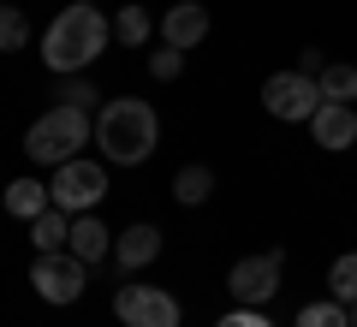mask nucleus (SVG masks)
I'll return each instance as SVG.
<instances>
[{
	"label": "nucleus",
	"mask_w": 357,
	"mask_h": 327,
	"mask_svg": "<svg viewBox=\"0 0 357 327\" xmlns=\"http://www.w3.org/2000/svg\"><path fill=\"white\" fill-rule=\"evenodd\" d=\"M155 143H161V119H155V107L143 96H119V101H102L96 107V149L114 167L149 161Z\"/></svg>",
	"instance_id": "1"
},
{
	"label": "nucleus",
	"mask_w": 357,
	"mask_h": 327,
	"mask_svg": "<svg viewBox=\"0 0 357 327\" xmlns=\"http://www.w3.org/2000/svg\"><path fill=\"white\" fill-rule=\"evenodd\" d=\"M96 54H107V18L96 13L89 0H72V6L48 24V36H42V60H48V72L77 77Z\"/></svg>",
	"instance_id": "2"
},
{
	"label": "nucleus",
	"mask_w": 357,
	"mask_h": 327,
	"mask_svg": "<svg viewBox=\"0 0 357 327\" xmlns=\"http://www.w3.org/2000/svg\"><path fill=\"white\" fill-rule=\"evenodd\" d=\"M84 143H96V114H84V107H48V114L36 119V126L24 131V155L36 167H66Z\"/></svg>",
	"instance_id": "3"
},
{
	"label": "nucleus",
	"mask_w": 357,
	"mask_h": 327,
	"mask_svg": "<svg viewBox=\"0 0 357 327\" xmlns=\"http://www.w3.org/2000/svg\"><path fill=\"white\" fill-rule=\"evenodd\" d=\"M321 101H328V96H321V84L310 72H274L262 84V107L274 119H286V126H310Z\"/></svg>",
	"instance_id": "4"
},
{
	"label": "nucleus",
	"mask_w": 357,
	"mask_h": 327,
	"mask_svg": "<svg viewBox=\"0 0 357 327\" xmlns=\"http://www.w3.org/2000/svg\"><path fill=\"white\" fill-rule=\"evenodd\" d=\"M48 197H54V208H66V214H96V202L107 197V167L102 161H66V167H54V185H48Z\"/></svg>",
	"instance_id": "5"
},
{
	"label": "nucleus",
	"mask_w": 357,
	"mask_h": 327,
	"mask_svg": "<svg viewBox=\"0 0 357 327\" xmlns=\"http://www.w3.org/2000/svg\"><path fill=\"white\" fill-rule=\"evenodd\" d=\"M30 286H36L42 303H77L89 286V262H77L72 250H48L30 262Z\"/></svg>",
	"instance_id": "6"
},
{
	"label": "nucleus",
	"mask_w": 357,
	"mask_h": 327,
	"mask_svg": "<svg viewBox=\"0 0 357 327\" xmlns=\"http://www.w3.org/2000/svg\"><path fill=\"white\" fill-rule=\"evenodd\" d=\"M114 315L126 327H178V298L161 291V286H119Z\"/></svg>",
	"instance_id": "7"
},
{
	"label": "nucleus",
	"mask_w": 357,
	"mask_h": 327,
	"mask_svg": "<svg viewBox=\"0 0 357 327\" xmlns=\"http://www.w3.org/2000/svg\"><path fill=\"white\" fill-rule=\"evenodd\" d=\"M280 268H286V256L280 250H262V256H244V262H232V274H227V291L238 303H250V310H262L274 291H280Z\"/></svg>",
	"instance_id": "8"
},
{
	"label": "nucleus",
	"mask_w": 357,
	"mask_h": 327,
	"mask_svg": "<svg viewBox=\"0 0 357 327\" xmlns=\"http://www.w3.org/2000/svg\"><path fill=\"white\" fill-rule=\"evenodd\" d=\"M310 137H316L321 149H357V114H351V101H321L316 119H310Z\"/></svg>",
	"instance_id": "9"
},
{
	"label": "nucleus",
	"mask_w": 357,
	"mask_h": 327,
	"mask_svg": "<svg viewBox=\"0 0 357 327\" xmlns=\"http://www.w3.org/2000/svg\"><path fill=\"white\" fill-rule=\"evenodd\" d=\"M203 36H208L203 0H178V6H167V13H161V42H167V48H197Z\"/></svg>",
	"instance_id": "10"
},
{
	"label": "nucleus",
	"mask_w": 357,
	"mask_h": 327,
	"mask_svg": "<svg viewBox=\"0 0 357 327\" xmlns=\"http://www.w3.org/2000/svg\"><path fill=\"white\" fill-rule=\"evenodd\" d=\"M155 256H161V232L143 227V220H137V227H126V232L114 238V262H119V274H137V268H149Z\"/></svg>",
	"instance_id": "11"
},
{
	"label": "nucleus",
	"mask_w": 357,
	"mask_h": 327,
	"mask_svg": "<svg viewBox=\"0 0 357 327\" xmlns=\"http://www.w3.org/2000/svg\"><path fill=\"white\" fill-rule=\"evenodd\" d=\"M66 250H72L77 262H107V227L96 220V214H72V238H66Z\"/></svg>",
	"instance_id": "12"
},
{
	"label": "nucleus",
	"mask_w": 357,
	"mask_h": 327,
	"mask_svg": "<svg viewBox=\"0 0 357 327\" xmlns=\"http://www.w3.org/2000/svg\"><path fill=\"white\" fill-rule=\"evenodd\" d=\"M6 214H13V220H36L42 208H54V197H48V185H36V178H13V185H6Z\"/></svg>",
	"instance_id": "13"
},
{
	"label": "nucleus",
	"mask_w": 357,
	"mask_h": 327,
	"mask_svg": "<svg viewBox=\"0 0 357 327\" xmlns=\"http://www.w3.org/2000/svg\"><path fill=\"white\" fill-rule=\"evenodd\" d=\"M66 238H72V214H66V208H42L36 220H30V244H36V256L66 250Z\"/></svg>",
	"instance_id": "14"
},
{
	"label": "nucleus",
	"mask_w": 357,
	"mask_h": 327,
	"mask_svg": "<svg viewBox=\"0 0 357 327\" xmlns=\"http://www.w3.org/2000/svg\"><path fill=\"white\" fill-rule=\"evenodd\" d=\"M173 197L185 202V208L208 202V197H215V173H208V167H178V173H173Z\"/></svg>",
	"instance_id": "15"
},
{
	"label": "nucleus",
	"mask_w": 357,
	"mask_h": 327,
	"mask_svg": "<svg viewBox=\"0 0 357 327\" xmlns=\"http://www.w3.org/2000/svg\"><path fill=\"white\" fill-rule=\"evenodd\" d=\"M321 96L328 101H357V66H345V60H333V66H321Z\"/></svg>",
	"instance_id": "16"
},
{
	"label": "nucleus",
	"mask_w": 357,
	"mask_h": 327,
	"mask_svg": "<svg viewBox=\"0 0 357 327\" xmlns=\"http://www.w3.org/2000/svg\"><path fill=\"white\" fill-rule=\"evenodd\" d=\"M149 13H143V6H119V18H114V36L126 42V48H143V42H149Z\"/></svg>",
	"instance_id": "17"
},
{
	"label": "nucleus",
	"mask_w": 357,
	"mask_h": 327,
	"mask_svg": "<svg viewBox=\"0 0 357 327\" xmlns=\"http://www.w3.org/2000/svg\"><path fill=\"white\" fill-rule=\"evenodd\" d=\"M30 42V24H24V13H18L13 0H6V6H0V54H18Z\"/></svg>",
	"instance_id": "18"
},
{
	"label": "nucleus",
	"mask_w": 357,
	"mask_h": 327,
	"mask_svg": "<svg viewBox=\"0 0 357 327\" xmlns=\"http://www.w3.org/2000/svg\"><path fill=\"white\" fill-rule=\"evenodd\" d=\"M298 327H351V315H345V303H304L298 310Z\"/></svg>",
	"instance_id": "19"
},
{
	"label": "nucleus",
	"mask_w": 357,
	"mask_h": 327,
	"mask_svg": "<svg viewBox=\"0 0 357 327\" xmlns=\"http://www.w3.org/2000/svg\"><path fill=\"white\" fill-rule=\"evenodd\" d=\"M328 291L340 303H357V256H340V262L328 268Z\"/></svg>",
	"instance_id": "20"
},
{
	"label": "nucleus",
	"mask_w": 357,
	"mask_h": 327,
	"mask_svg": "<svg viewBox=\"0 0 357 327\" xmlns=\"http://www.w3.org/2000/svg\"><path fill=\"white\" fill-rule=\"evenodd\" d=\"M60 101H66V107H84V114H96V101H102V89L89 84V77H66Z\"/></svg>",
	"instance_id": "21"
},
{
	"label": "nucleus",
	"mask_w": 357,
	"mask_h": 327,
	"mask_svg": "<svg viewBox=\"0 0 357 327\" xmlns=\"http://www.w3.org/2000/svg\"><path fill=\"white\" fill-rule=\"evenodd\" d=\"M149 72L161 77V84H173V77L185 72V48H167V42H161V48L149 54Z\"/></svg>",
	"instance_id": "22"
},
{
	"label": "nucleus",
	"mask_w": 357,
	"mask_h": 327,
	"mask_svg": "<svg viewBox=\"0 0 357 327\" xmlns=\"http://www.w3.org/2000/svg\"><path fill=\"white\" fill-rule=\"evenodd\" d=\"M215 327H274V321H268L262 310H250V303H238V310H232V315H220Z\"/></svg>",
	"instance_id": "23"
},
{
	"label": "nucleus",
	"mask_w": 357,
	"mask_h": 327,
	"mask_svg": "<svg viewBox=\"0 0 357 327\" xmlns=\"http://www.w3.org/2000/svg\"><path fill=\"white\" fill-rule=\"evenodd\" d=\"M321 66H328V54H321V48H304V54H298V72L321 77Z\"/></svg>",
	"instance_id": "24"
},
{
	"label": "nucleus",
	"mask_w": 357,
	"mask_h": 327,
	"mask_svg": "<svg viewBox=\"0 0 357 327\" xmlns=\"http://www.w3.org/2000/svg\"><path fill=\"white\" fill-rule=\"evenodd\" d=\"M345 315H351V327H357V303H345Z\"/></svg>",
	"instance_id": "25"
},
{
	"label": "nucleus",
	"mask_w": 357,
	"mask_h": 327,
	"mask_svg": "<svg viewBox=\"0 0 357 327\" xmlns=\"http://www.w3.org/2000/svg\"><path fill=\"white\" fill-rule=\"evenodd\" d=\"M0 6H6V0H0Z\"/></svg>",
	"instance_id": "26"
}]
</instances>
